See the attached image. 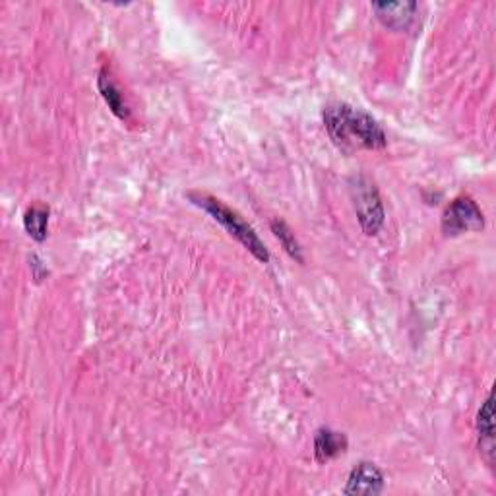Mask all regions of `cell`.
Returning a JSON list of instances; mask_svg holds the SVG:
<instances>
[{
	"instance_id": "52a82bcc",
	"label": "cell",
	"mask_w": 496,
	"mask_h": 496,
	"mask_svg": "<svg viewBox=\"0 0 496 496\" xmlns=\"http://www.w3.org/2000/svg\"><path fill=\"white\" fill-rule=\"evenodd\" d=\"M477 437H479V448L483 457L489 465L494 462V409H492V394L485 403L481 405L477 415Z\"/></svg>"
},
{
	"instance_id": "8fae6325",
	"label": "cell",
	"mask_w": 496,
	"mask_h": 496,
	"mask_svg": "<svg viewBox=\"0 0 496 496\" xmlns=\"http://www.w3.org/2000/svg\"><path fill=\"white\" fill-rule=\"evenodd\" d=\"M271 231H274L276 239L285 248V252H288L291 258H295L297 262H303V248L299 243H297L295 233L288 227V223L283 219H274L271 221Z\"/></svg>"
},
{
	"instance_id": "6da1fadb",
	"label": "cell",
	"mask_w": 496,
	"mask_h": 496,
	"mask_svg": "<svg viewBox=\"0 0 496 496\" xmlns=\"http://www.w3.org/2000/svg\"><path fill=\"white\" fill-rule=\"evenodd\" d=\"M324 124L332 142L343 152L384 150L388 146L386 132L361 109L345 103L330 105L324 111Z\"/></svg>"
},
{
	"instance_id": "30bf717a",
	"label": "cell",
	"mask_w": 496,
	"mask_h": 496,
	"mask_svg": "<svg viewBox=\"0 0 496 496\" xmlns=\"http://www.w3.org/2000/svg\"><path fill=\"white\" fill-rule=\"evenodd\" d=\"M49 216H51V209L43 204H33L26 209V214H23V227H26L33 241L41 243L47 239Z\"/></svg>"
},
{
	"instance_id": "7a4b0ae2",
	"label": "cell",
	"mask_w": 496,
	"mask_h": 496,
	"mask_svg": "<svg viewBox=\"0 0 496 496\" xmlns=\"http://www.w3.org/2000/svg\"><path fill=\"white\" fill-rule=\"evenodd\" d=\"M189 200L194 206L202 208L204 212H208L217 223H221L231 237H235L244 248H248V251L254 254V258L260 260V262H264V264L270 262V252H268L266 244L260 241L256 231L248 226V223L237 212H233L231 208H227L221 200H217V198L204 194V192H189Z\"/></svg>"
},
{
	"instance_id": "3957f363",
	"label": "cell",
	"mask_w": 496,
	"mask_h": 496,
	"mask_svg": "<svg viewBox=\"0 0 496 496\" xmlns=\"http://www.w3.org/2000/svg\"><path fill=\"white\" fill-rule=\"evenodd\" d=\"M350 192L361 229L367 235H376L384 226V217H386L376 184L363 175L355 177L350 182Z\"/></svg>"
},
{
	"instance_id": "8992f818",
	"label": "cell",
	"mask_w": 496,
	"mask_h": 496,
	"mask_svg": "<svg viewBox=\"0 0 496 496\" xmlns=\"http://www.w3.org/2000/svg\"><path fill=\"white\" fill-rule=\"evenodd\" d=\"M372 10L376 12V18L384 26L402 31L412 28V23L417 18L419 6L415 3H375Z\"/></svg>"
},
{
	"instance_id": "277c9868",
	"label": "cell",
	"mask_w": 496,
	"mask_h": 496,
	"mask_svg": "<svg viewBox=\"0 0 496 496\" xmlns=\"http://www.w3.org/2000/svg\"><path fill=\"white\" fill-rule=\"evenodd\" d=\"M485 227V216L474 198L460 196L450 202L442 214V231L448 237H457L462 233L481 231Z\"/></svg>"
},
{
	"instance_id": "ba28073f",
	"label": "cell",
	"mask_w": 496,
	"mask_h": 496,
	"mask_svg": "<svg viewBox=\"0 0 496 496\" xmlns=\"http://www.w3.org/2000/svg\"><path fill=\"white\" fill-rule=\"evenodd\" d=\"M347 450V438L343 432L332 429H320L314 434V457L316 462L326 464Z\"/></svg>"
},
{
	"instance_id": "5b68a950",
	"label": "cell",
	"mask_w": 496,
	"mask_h": 496,
	"mask_svg": "<svg viewBox=\"0 0 496 496\" xmlns=\"http://www.w3.org/2000/svg\"><path fill=\"white\" fill-rule=\"evenodd\" d=\"M384 491V474L370 462H361L347 477L345 494H380Z\"/></svg>"
},
{
	"instance_id": "9c48e42d",
	"label": "cell",
	"mask_w": 496,
	"mask_h": 496,
	"mask_svg": "<svg viewBox=\"0 0 496 496\" xmlns=\"http://www.w3.org/2000/svg\"><path fill=\"white\" fill-rule=\"evenodd\" d=\"M97 88L102 97L105 99V103L109 105V109L113 111V115L119 117L120 120H128L130 119V109L124 102V97L119 90V85L115 84V80L111 78V74L107 68H102L97 74Z\"/></svg>"
}]
</instances>
